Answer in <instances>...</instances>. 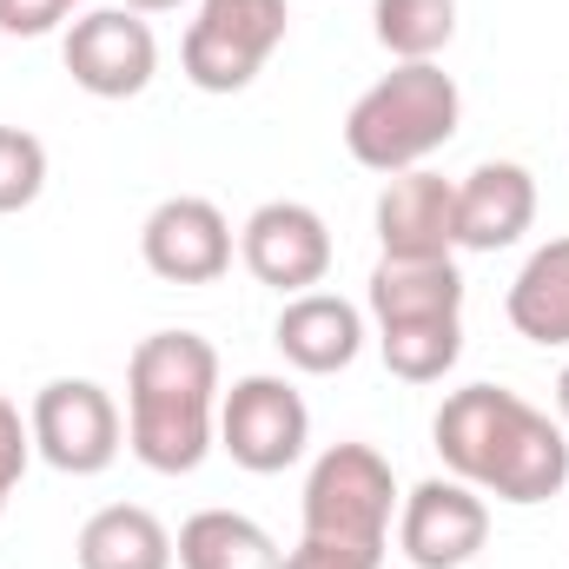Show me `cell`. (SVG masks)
I'll return each mask as SVG.
<instances>
[{"label": "cell", "instance_id": "1", "mask_svg": "<svg viewBox=\"0 0 569 569\" xmlns=\"http://www.w3.org/2000/svg\"><path fill=\"white\" fill-rule=\"evenodd\" d=\"M430 443L443 470L497 503H550L569 483V430L503 385H463L437 405Z\"/></svg>", "mask_w": 569, "mask_h": 569}, {"label": "cell", "instance_id": "2", "mask_svg": "<svg viewBox=\"0 0 569 569\" xmlns=\"http://www.w3.org/2000/svg\"><path fill=\"white\" fill-rule=\"evenodd\" d=\"M127 443L146 470L192 477L219 443V351L199 331H152L127 358Z\"/></svg>", "mask_w": 569, "mask_h": 569}, {"label": "cell", "instance_id": "3", "mask_svg": "<svg viewBox=\"0 0 569 569\" xmlns=\"http://www.w3.org/2000/svg\"><path fill=\"white\" fill-rule=\"evenodd\" d=\"M371 318L385 371L405 385H443L463 358V272L457 259H378Z\"/></svg>", "mask_w": 569, "mask_h": 569}, {"label": "cell", "instance_id": "4", "mask_svg": "<svg viewBox=\"0 0 569 569\" xmlns=\"http://www.w3.org/2000/svg\"><path fill=\"white\" fill-rule=\"evenodd\" d=\"M457 120H463V93L457 80L437 67V60H411V67H391L378 87H365L345 113V152L365 166V172H418L437 146L457 140Z\"/></svg>", "mask_w": 569, "mask_h": 569}, {"label": "cell", "instance_id": "5", "mask_svg": "<svg viewBox=\"0 0 569 569\" xmlns=\"http://www.w3.org/2000/svg\"><path fill=\"white\" fill-rule=\"evenodd\" d=\"M398 477L391 463L371 450V443H331L311 477H305V537L318 543H338V550H365L385 563V543H391V517H398Z\"/></svg>", "mask_w": 569, "mask_h": 569}, {"label": "cell", "instance_id": "6", "mask_svg": "<svg viewBox=\"0 0 569 569\" xmlns=\"http://www.w3.org/2000/svg\"><path fill=\"white\" fill-rule=\"evenodd\" d=\"M284 27H291L284 0H199L179 67L199 93H246L284 47Z\"/></svg>", "mask_w": 569, "mask_h": 569}, {"label": "cell", "instance_id": "7", "mask_svg": "<svg viewBox=\"0 0 569 569\" xmlns=\"http://www.w3.org/2000/svg\"><path fill=\"white\" fill-rule=\"evenodd\" d=\"M27 430H33V457H47L60 477H100L113 470L120 457V405L107 385L93 378H53L33 391V411H27Z\"/></svg>", "mask_w": 569, "mask_h": 569}, {"label": "cell", "instance_id": "8", "mask_svg": "<svg viewBox=\"0 0 569 569\" xmlns=\"http://www.w3.org/2000/svg\"><path fill=\"white\" fill-rule=\"evenodd\" d=\"M305 443H311V411L272 371H252V378H239L219 398V450L239 470L279 477V470H291L305 457Z\"/></svg>", "mask_w": 569, "mask_h": 569}, {"label": "cell", "instance_id": "9", "mask_svg": "<svg viewBox=\"0 0 569 569\" xmlns=\"http://www.w3.org/2000/svg\"><path fill=\"white\" fill-rule=\"evenodd\" d=\"M60 60L80 93L93 100H140L159 73V40L133 7H93L67 27Z\"/></svg>", "mask_w": 569, "mask_h": 569}, {"label": "cell", "instance_id": "10", "mask_svg": "<svg viewBox=\"0 0 569 569\" xmlns=\"http://www.w3.org/2000/svg\"><path fill=\"white\" fill-rule=\"evenodd\" d=\"M140 259L166 284H219L232 272V219L199 192L159 199L140 226Z\"/></svg>", "mask_w": 569, "mask_h": 569}, {"label": "cell", "instance_id": "11", "mask_svg": "<svg viewBox=\"0 0 569 569\" xmlns=\"http://www.w3.org/2000/svg\"><path fill=\"white\" fill-rule=\"evenodd\" d=\"M239 259L259 284L298 298V291L325 284V272H331V226L305 199H266L239 226Z\"/></svg>", "mask_w": 569, "mask_h": 569}, {"label": "cell", "instance_id": "12", "mask_svg": "<svg viewBox=\"0 0 569 569\" xmlns=\"http://www.w3.org/2000/svg\"><path fill=\"white\" fill-rule=\"evenodd\" d=\"M483 543H490V503L457 477H430L398 503V550L418 569H463Z\"/></svg>", "mask_w": 569, "mask_h": 569}, {"label": "cell", "instance_id": "13", "mask_svg": "<svg viewBox=\"0 0 569 569\" xmlns=\"http://www.w3.org/2000/svg\"><path fill=\"white\" fill-rule=\"evenodd\" d=\"M385 259H450L457 252V186L443 172H398L378 192Z\"/></svg>", "mask_w": 569, "mask_h": 569}, {"label": "cell", "instance_id": "14", "mask_svg": "<svg viewBox=\"0 0 569 569\" xmlns=\"http://www.w3.org/2000/svg\"><path fill=\"white\" fill-rule=\"evenodd\" d=\"M537 226V179L517 159H483L457 186V246L463 252H503Z\"/></svg>", "mask_w": 569, "mask_h": 569}, {"label": "cell", "instance_id": "15", "mask_svg": "<svg viewBox=\"0 0 569 569\" xmlns=\"http://www.w3.org/2000/svg\"><path fill=\"white\" fill-rule=\"evenodd\" d=\"M272 345L284 351L291 371H311V378L351 371L365 351V311L338 291H298V298H284Z\"/></svg>", "mask_w": 569, "mask_h": 569}, {"label": "cell", "instance_id": "16", "mask_svg": "<svg viewBox=\"0 0 569 569\" xmlns=\"http://www.w3.org/2000/svg\"><path fill=\"white\" fill-rule=\"evenodd\" d=\"M517 338L543 345V351H563L569 345V239H550L523 259V272L510 279V298H503Z\"/></svg>", "mask_w": 569, "mask_h": 569}, {"label": "cell", "instance_id": "17", "mask_svg": "<svg viewBox=\"0 0 569 569\" xmlns=\"http://www.w3.org/2000/svg\"><path fill=\"white\" fill-rule=\"evenodd\" d=\"M172 563L179 569H279V543L266 523H252L246 510H199L179 523L172 537Z\"/></svg>", "mask_w": 569, "mask_h": 569}, {"label": "cell", "instance_id": "18", "mask_svg": "<svg viewBox=\"0 0 569 569\" xmlns=\"http://www.w3.org/2000/svg\"><path fill=\"white\" fill-rule=\"evenodd\" d=\"M80 569H172V530L140 503H107L80 523Z\"/></svg>", "mask_w": 569, "mask_h": 569}, {"label": "cell", "instance_id": "19", "mask_svg": "<svg viewBox=\"0 0 569 569\" xmlns=\"http://www.w3.org/2000/svg\"><path fill=\"white\" fill-rule=\"evenodd\" d=\"M371 33L398 67L437 60L457 33V0H371Z\"/></svg>", "mask_w": 569, "mask_h": 569}, {"label": "cell", "instance_id": "20", "mask_svg": "<svg viewBox=\"0 0 569 569\" xmlns=\"http://www.w3.org/2000/svg\"><path fill=\"white\" fill-rule=\"evenodd\" d=\"M47 192V146L27 127H0V212H27Z\"/></svg>", "mask_w": 569, "mask_h": 569}, {"label": "cell", "instance_id": "21", "mask_svg": "<svg viewBox=\"0 0 569 569\" xmlns=\"http://www.w3.org/2000/svg\"><path fill=\"white\" fill-rule=\"evenodd\" d=\"M27 457H33V430L20 425L13 398L0 391V517H7V497H13V483L27 477Z\"/></svg>", "mask_w": 569, "mask_h": 569}, {"label": "cell", "instance_id": "22", "mask_svg": "<svg viewBox=\"0 0 569 569\" xmlns=\"http://www.w3.org/2000/svg\"><path fill=\"white\" fill-rule=\"evenodd\" d=\"M67 13H73L67 0H0V33H13V40H40V33H53Z\"/></svg>", "mask_w": 569, "mask_h": 569}, {"label": "cell", "instance_id": "23", "mask_svg": "<svg viewBox=\"0 0 569 569\" xmlns=\"http://www.w3.org/2000/svg\"><path fill=\"white\" fill-rule=\"evenodd\" d=\"M279 569H378V557L365 550H338V543H318V537H298V550Z\"/></svg>", "mask_w": 569, "mask_h": 569}, {"label": "cell", "instance_id": "24", "mask_svg": "<svg viewBox=\"0 0 569 569\" xmlns=\"http://www.w3.org/2000/svg\"><path fill=\"white\" fill-rule=\"evenodd\" d=\"M120 7H133V13H172V7H186V0H120Z\"/></svg>", "mask_w": 569, "mask_h": 569}, {"label": "cell", "instance_id": "25", "mask_svg": "<svg viewBox=\"0 0 569 569\" xmlns=\"http://www.w3.org/2000/svg\"><path fill=\"white\" fill-rule=\"evenodd\" d=\"M557 418H563V430H569V365L557 371Z\"/></svg>", "mask_w": 569, "mask_h": 569}, {"label": "cell", "instance_id": "26", "mask_svg": "<svg viewBox=\"0 0 569 569\" xmlns=\"http://www.w3.org/2000/svg\"><path fill=\"white\" fill-rule=\"evenodd\" d=\"M67 7H80V0H67Z\"/></svg>", "mask_w": 569, "mask_h": 569}]
</instances>
